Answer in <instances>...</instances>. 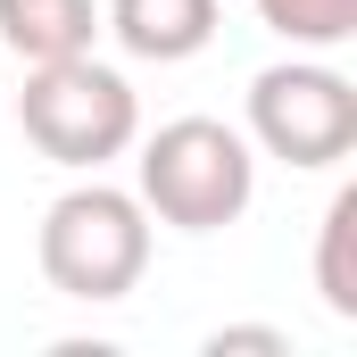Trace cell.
<instances>
[{"label":"cell","mask_w":357,"mask_h":357,"mask_svg":"<svg viewBox=\"0 0 357 357\" xmlns=\"http://www.w3.org/2000/svg\"><path fill=\"white\" fill-rule=\"evenodd\" d=\"M133 199L175 225V233H225L258 199V150L225 116H175L142 142L133 158Z\"/></svg>","instance_id":"cell-1"},{"label":"cell","mask_w":357,"mask_h":357,"mask_svg":"<svg viewBox=\"0 0 357 357\" xmlns=\"http://www.w3.org/2000/svg\"><path fill=\"white\" fill-rule=\"evenodd\" d=\"M33 258H42V282L59 299H84V307H108L125 299L142 274H150V208L116 183H67L50 208H42V233H33Z\"/></svg>","instance_id":"cell-2"},{"label":"cell","mask_w":357,"mask_h":357,"mask_svg":"<svg viewBox=\"0 0 357 357\" xmlns=\"http://www.w3.org/2000/svg\"><path fill=\"white\" fill-rule=\"evenodd\" d=\"M17 125L25 142L67 167V175H100L108 158H125L142 142V100L116 67L100 59H50V67H25V91H17Z\"/></svg>","instance_id":"cell-3"},{"label":"cell","mask_w":357,"mask_h":357,"mask_svg":"<svg viewBox=\"0 0 357 357\" xmlns=\"http://www.w3.org/2000/svg\"><path fill=\"white\" fill-rule=\"evenodd\" d=\"M250 142L282 167H299V175L341 167L357 150V84L341 67H324L316 50L250 75Z\"/></svg>","instance_id":"cell-4"},{"label":"cell","mask_w":357,"mask_h":357,"mask_svg":"<svg viewBox=\"0 0 357 357\" xmlns=\"http://www.w3.org/2000/svg\"><path fill=\"white\" fill-rule=\"evenodd\" d=\"M225 8L216 0H108L100 8V33H116L125 59H150V67H183L216 42Z\"/></svg>","instance_id":"cell-5"},{"label":"cell","mask_w":357,"mask_h":357,"mask_svg":"<svg viewBox=\"0 0 357 357\" xmlns=\"http://www.w3.org/2000/svg\"><path fill=\"white\" fill-rule=\"evenodd\" d=\"M100 42V0H0V59L50 67Z\"/></svg>","instance_id":"cell-6"},{"label":"cell","mask_w":357,"mask_h":357,"mask_svg":"<svg viewBox=\"0 0 357 357\" xmlns=\"http://www.w3.org/2000/svg\"><path fill=\"white\" fill-rule=\"evenodd\" d=\"M357 191H333V208H324V225H316V299L349 324L357 316Z\"/></svg>","instance_id":"cell-7"},{"label":"cell","mask_w":357,"mask_h":357,"mask_svg":"<svg viewBox=\"0 0 357 357\" xmlns=\"http://www.w3.org/2000/svg\"><path fill=\"white\" fill-rule=\"evenodd\" d=\"M258 17H266V33H282L291 50H341L357 42V0H258Z\"/></svg>","instance_id":"cell-8"},{"label":"cell","mask_w":357,"mask_h":357,"mask_svg":"<svg viewBox=\"0 0 357 357\" xmlns=\"http://www.w3.org/2000/svg\"><path fill=\"white\" fill-rule=\"evenodd\" d=\"M208 349H291V341H282V333H266V324H225V333H216V341H208Z\"/></svg>","instance_id":"cell-9"}]
</instances>
